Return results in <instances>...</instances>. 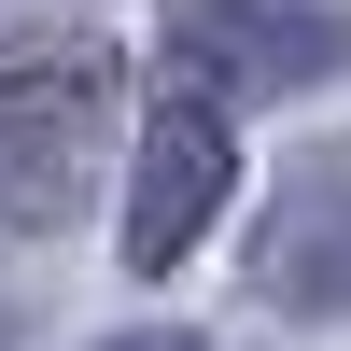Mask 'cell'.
Returning <instances> with one entry per match:
<instances>
[{
    "instance_id": "2",
    "label": "cell",
    "mask_w": 351,
    "mask_h": 351,
    "mask_svg": "<svg viewBox=\"0 0 351 351\" xmlns=\"http://www.w3.org/2000/svg\"><path fill=\"white\" fill-rule=\"evenodd\" d=\"M239 197V127H225L211 84H169L155 112H141V169H127V267H183L197 225Z\"/></svg>"
},
{
    "instance_id": "3",
    "label": "cell",
    "mask_w": 351,
    "mask_h": 351,
    "mask_svg": "<svg viewBox=\"0 0 351 351\" xmlns=\"http://www.w3.org/2000/svg\"><path fill=\"white\" fill-rule=\"evenodd\" d=\"M183 84L211 99H267V84H337L351 71V14L337 0H169Z\"/></svg>"
},
{
    "instance_id": "5",
    "label": "cell",
    "mask_w": 351,
    "mask_h": 351,
    "mask_svg": "<svg viewBox=\"0 0 351 351\" xmlns=\"http://www.w3.org/2000/svg\"><path fill=\"white\" fill-rule=\"evenodd\" d=\"M112 351H211V337H112Z\"/></svg>"
},
{
    "instance_id": "1",
    "label": "cell",
    "mask_w": 351,
    "mask_h": 351,
    "mask_svg": "<svg viewBox=\"0 0 351 351\" xmlns=\"http://www.w3.org/2000/svg\"><path fill=\"white\" fill-rule=\"evenodd\" d=\"M112 99H127V56L99 28H0V225L14 239L84 211Z\"/></svg>"
},
{
    "instance_id": "6",
    "label": "cell",
    "mask_w": 351,
    "mask_h": 351,
    "mask_svg": "<svg viewBox=\"0 0 351 351\" xmlns=\"http://www.w3.org/2000/svg\"><path fill=\"white\" fill-rule=\"evenodd\" d=\"M0 351H14V295H0Z\"/></svg>"
},
{
    "instance_id": "4",
    "label": "cell",
    "mask_w": 351,
    "mask_h": 351,
    "mask_svg": "<svg viewBox=\"0 0 351 351\" xmlns=\"http://www.w3.org/2000/svg\"><path fill=\"white\" fill-rule=\"evenodd\" d=\"M253 295L295 324H351V127L324 155H295V183L253 225Z\"/></svg>"
}]
</instances>
